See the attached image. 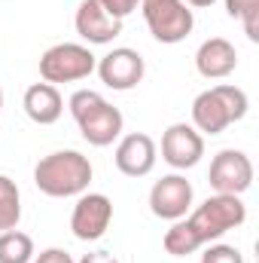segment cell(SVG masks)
Masks as SVG:
<instances>
[{"mask_svg":"<svg viewBox=\"0 0 259 263\" xmlns=\"http://www.w3.org/2000/svg\"><path fill=\"white\" fill-rule=\"evenodd\" d=\"M247 220V205L241 202V196H223L213 193L207 196L189 217L174 220V227L165 233L162 245L171 257H186L195 254L198 248L223 239L229 230L241 227Z\"/></svg>","mask_w":259,"mask_h":263,"instance_id":"1","label":"cell"},{"mask_svg":"<svg viewBox=\"0 0 259 263\" xmlns=\"http://www.w3.org/2000/svg\"><path fill=\"white\" fill-rule=\"evenodd\" d=\"M92 162L79 150H55L43 156L34 168V184L43 196L67 199V196H82L92 184Z\"/></svg>","mask_w":259,"mask_h":263,"instance_id":"2","label":"cell"},{"mask_svg":"<svg viewBox=\"0 0 259 263\" xmlns=\"http://www.w3.org/2000/svg\"><path fill=\"white\" fill-rule=\"evenodd\" d=\"M70 107V117L76 120V126L82 132V138L92 144V147H110L113 141L122 138V114L119 107H113L101 92L95 89H76L67 101Z\"/></svg>","mask_w":259,"mask_h":263,"instance_id":"3","label":"cell"},{"mask_svg":"<svg viewBox=\"0 0 259 263\" xmlns=\"http://www.w3.org/2000/svg\"><path fill=\"white\" fill-rule=\"evenodd\" d=\"M247 107H250V98L244 89H238L232 83H220V86L195 95L192 126L195 132H204V135H220L232 123H241L247 117Z\"/></svg>","mask_w":259,"mask_h":263,"instance_id":"4","label":"cell"},{"mask_svg":"<svg viewBox=\"0 0 259 263\" xmlns=\"http://www.w3.org/2000/svg\"><path fill=\"white\" fill-rule=\"evenodd\" d=\"M98 67V59L82 43H55L40 55V77L43 83H76L92 77Z\"/></svg>","mask_w":259,"mask_h":263,"instance_id":"5","label":"cell"},{"mask_svg":"<svg viewBox=\"0 0 259 263\" xmlns=\"http://www.w3.org/2000/svg\"><path fill=\"white\" fill-rule=\"evenodd\" d=\"M140 12H143L149 34L168 46L186 40L195 28L192 9L183 0H140Z\"/></svg>","mask_w":259,"mask_h":263,"instance_id":"6","label":"cell"},{"mask_svg":"<svg viewBox=\"0 0 259 263\" xmlns=\"http://www.w3.org/2000/svg\"><path fill=\"white\" fill-rule=\"evenodd\" d=\"M207 181L213 187V193H223V196H241L250 190L253 184V162L244 150H220L210 162V172H207Z\"/></svg>","mask_w":259,"mask_h":263,"instance_id":"7","label":"cell"},{"mask_svg":"<svg viewBox=\"0 0 259 263\" xmlns=\"http://www.w3.org/2000/svg\"><path fill=\"white\" fill-rule=\"evenodd\" d=\"M113 220V202L104 193H82L73 205L70 230L79 242H98Z\"/></svg>","mask_w":259,"mask_h":263,"instance_id":"8","label":"cell"},{"mask_svg":"<svg viewBox=\"0 0 259 263\" xmlns=\"http://www.w3.org/2000/svg\"><path fill=\"white\" fill-rule=\"evenodd\" d=\"M98 77L107 89H116V92H128L134 89L143 73H146V65H143V55L137 49H128V46H119V49H110L101 62H98Z\"/></svg>","mask_w":259,"mask_h":263,"instance_id":"9","label":"cell"},{"mask_svg":"<svg viewBox=\"0 0 259 263\" xmlns=\"http://www.w3.org/2000/svg\"><path fill=\"white\" fill-rule=\"evenodd\" d=\"M204 156V138L201 132H195V126L189 123H174L168 126L162 135V159L177 168V172H186L201 162Z\"/></svg>","mask_w":259,"mask_h":263,"instance_id":"10","label":"cell"},{"mask_svg":"<svg viewBox=\"0 0 259 263\" xmlns=\"http://www.w3.org/2000/svg\"><path fill=\"white\" fill-rule=\"evenodd\" d=\"M192 208V184L183 175H165L149 190V211L162 220H180Z\"/></svg>","mask_w":259,"mask_h":263,"instance_id":"11","label":"cell"},{"mask_svg":"<svg viewBox=\"0 0 259 263\" xmlns=\"http://www.w3.org/2000/svg\"><path fill=\"white\" fill-rule=\"evenodd\" d=\"M73 28L89 46H104L122 34V18H113L101 6V0H82L73 15Z\"/></svg>","mask_w":259,"mask_h":263,"instance_id":"12","label":"cell"},{"mask_svg":"<svg viewBox=\"0 0 259 263\" xmlns=\"http://www.w3.org/2000/svg\"><path fill=\"white\" fill-rule=\"evenodd\" d=\"M156 141L146 135V132H131L125 138H119L116 144V168L125 175V178H146L153 168H156Z\"/></svg>","mask_w":259,"mask_h":263,"instance_id":"13","label":"cell"},{"mask_svg":"<svg viewBox=\"0 0 259 263\" xmlns=\"http://www.w3.org/2000/svg\"><path fill=\"white\" fill-rule=\"evenodd\" d=\"M238 67V49L226 37H210L195 52V70L204 80H223Z\"/></svg>","mask_w":259,"mask_h":263,"instance_id":"14","label":"cell"},{"mask_svg":"<svg viewBox=\"0 0 259 263\" xmlns=\"http://www.w3.org/2000/svg\"><path fill=\"white\" fill-rule=\"evenodd\" d=\"M21 107H25V114L37 126H52L64 114V98H61L58 86H52V83H34V86L25 89Z\"/></svg>","mask_w":259,"mask_h":263,"instance_id":"15","label":"cell"},{"mask_svg":"<svg viewBox=\"0 0 259 263\" xmlns=\"http://www.w3.org/2000/svg\"><path fill=\"white\" fill-rule=\"evenodd\" d=\"M21 220V193L12 178L0 175V233L15 230Z\"/></svg>","mask_w":259,"mask_h":263,"instance_id":"16","label":"cell"},{"mask_svg":"<svg viewBox=\"0 0 259 263\" xmlns=\"http://www.w3.org/2000/svg\"><path fill=\"white\" fill-rule=\"evenodd\" d=\"M34 260V239L18 230L0 233V263H31Z\"/></svg>","mask_w":259,"mask_h":263,"instance_id":"17","label":"cell"},{"mask_svg":"<svg viewBox=\"0 0 259 263\" xmlns=\"http://www.w3.org/2000/svg\"><path fill=\"white\" fill-rule=\"evenodd\" d=\"M226 12L244 25V34L259 40V0H226Z\"/></svg>","mask_w":259,"mask_h":263,"instance_id":"18","label":"cell"},{"mask_svg":"<svg viewBox=\"0 0 259 263\" xmlns=\"http://www.w3.org/2000/svg\"><path fill=\"white\" fill-rule=\"evenodd\" d=\"M201 263H244V254L235 248V245H207L204 254H201Z\"/></svg>","mask_w":259,"mask_h":263,"instance_id":"19","label":"cell"},{"mask_svg":"<svg viewBox=\"0 0 259 263\" xmlns=\"http://www.w3.org/2000/svg\"><path fill=\"white\" fill-rule=\"evenodd\" d=\"M101 6H104L113 18H122V22H125V15H131V12L140 6V0H101Z\"/></svg>","mask_w":259,"mask_h":263,"instance_id":"20","label":"cell"},{"mask_svg":"<svg viewBox=\"0 0 259 263\" xmlns=\"http://www.w3.org/2000/svg\"><path fill=\"white\" fill-rule=\"evenodd\" d=\"M34 263H73V257L64 248H46V251H40V257Z\"/></svg>","mask_w":259,"mask_h":263,"instance_id":"21","label":"cell"},{"mask_svg":"<svg viewBox=\"0 0 259 263\" xmlns=\"http://www.w3.org/2000/svg\"><path fill=\"white\" fill-rule=\"evenodd\" d=\"M79 263H119V260H116L110 251H92V254H85Z\"/></svg>","mask_w":259,"mask_h":263,"instance_id":"22","label":"cell"},{"mask_svg":"<svg viewBox=\"0 0 259 263\" xmlns=\"http://www.w3.org/2000/svg\"><path fill=\"white\" fill-rule=\"evenodd\" d=\"M183 3H186V6H189V9H204V6H213V3H217V0H183Z\"/></svg>","mask_w":259,"mask_h":263,"instance_id":"23","label":"cell"},{"mask_svg":"<svg viewBox=\"0 0 259 263\" xmlns=\"http://www.w3.org/2000/svg\"><path fill=\"white\" fill-rule=\"evenodd\" d=\"M0 110H3V89H0Z\"/></svg>","mask_w":259,"mask_h":263,"instance_id":"24","label":"cell"}]
</instances>
